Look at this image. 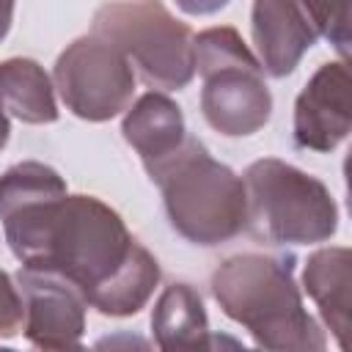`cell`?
<instances>
[{
    "label": "cell",
    "instance_id": "cell-4",
    "mask_svg": "<svg viewBox=\"0 0 352 352\" xmlns=\"http://www.w3.org/2000/svg\"><path fill=\"white\" fill-rule=\"evenodd\" d=\"M242 184L248 198L245 231L258 242L316 245L338 231V206L327 184L283 160L250 162Z\"/></svg>",
    "mask_w": 352,
    "mask_h": 352
},
{
    "label": "cell",
    "instance_id": "cell-23",
    "mask_svg": "<svg viewBox=\"0 0 352 352\" xmlns=\"http://www.w3.org/2000/svg\"><path fill=\"white\" fill-rule=\"evenodd\" d=\"M0 352H16V349H11V346H0Z\"/></svg>",
    "mask_w": 352,
    "mask_h": 352
},
{
    "label": "cell",
    "instance_id": "cell-2",
    "mask_svg": "<svg viewBox=\"0 0 352 352\" xmlns=\"http://www.w3.org/2000/svg\"><path fill=\"white\" fill-rule=\"evenodd\" d=\"M212 297L261 352H327L324 327L308 314L294 256L236 253L212 272Z\"/></svg>",
    "mask_w": 352,
    "mask_h": 352
},
{
    "label": "cell",
    "instance_id": "cell-21",
    "mask_svg": "<svg viewBox=\"0 0 352 352\" xmlns=\"http://www.w3.org/2000/svg\"><path fill=\"white\" fill-rule=\"evenodd\" d=\"M8 138H11V121H8V113H6V107L0 102V151L6 148Z\"/></svg>",
    "mask_w": 352,
    "mask_h": 352
},
{
    "label": "cell",
    "instance_id": "cell-12",
    "mask_svg": "<svg viewBox=\"0 0 352 352\" xmlns=\"http://www.w3.org/2000/svg\"><path fill=\"white\" fill-rule=\"evenodd\" d=\"M349 286H352V250L319 248L308 256L302 270V289L316 302L324 327L333 333L341 352H349Z\"/></svg>",
    "mask_w": 352,
    "mask_h": 352
},
{
    "label": "cell",
    "instance_id": "cell-16",
    "mask_svg": "<svg viewBox=\"0 0 352 352\" xmlns=\"http://www.w3.org/2000/svg\"><path fill=\"white\" fill-rule=\"evenodd\" d=\"M25 324V308L14 278L0 267V338H14Z\"/></svg>",
    "mask_w": 352,
    "mask_h": 352
},
{
    "label": "cell",
    "instance_id": "cell-1",
    "mask_svg": "<svg viewBox=\"0 0 352 352\" xmlns=\"http://www.w3.org/2000/svg\"><path fill=\"white\" fill-rule=\"evenodd\" d=\"M0 223L22 267L63 278L102 316L138 314L160 286L162 272L151 250L96 195H47Z\"/></svg>",
    "mask_w": 352,
    "mask_h": 352
},
{
    "label": "cell",
    "instance_id": "cell-6",
    "mask_svg": "<svg viewBox=\"0 0 352 352\" xmlns=\"http://www.w3.org/2000/svg\"><path fill=\"white\" fill-rule=\"evenodd\" d=\"M91 33L113 44L160 94L187 88L195 74V33L157 0L99 6Z\"/></svg>",
    "mask_w": 352,
    "mask_h": 352
},
{
    "label": "cell",
    "instance_id": "cell-18",
    "mask_svg": "<svg viewBox=\"0 0 352 352\" xmlns=\"http://www.w3.org/2000/svg\"><path fill=\"white\" fill-rule=\"evenodd\" d=\"M91 352H157L154 344L132 330H116L107 336H99L91 346Z\"/></svg>",
    "mask_w": 352,
    "mask_h": 352
},
{
    "label": "cell",
    "instance_id": "cell-20",
    "mask_svg": "<svg viewBox=\"0 0 352 352\" xmlns=\"http://www.w3.org/2000/svg\"><path fill=\"white\" fill-rule=\"evenodd\" d=\"M14 22V3H0V41L8 36Z\"/></svg>",
    "mask_w": 352,
    "mask_h": 352
},
{
    "label": "cell",
    "instance_id": "cell-22",
    "mask_svg": "<svg viewBox=\"0 0 352 352\" xmlns=\"http://www.w3.org/2000/svg\"><path fill=\"white\" fill-rule=\"evenodd\" d=\"M50 352H91V349H88V346L80 341V344H72V346H60V349H50Z\"/></svg>",
    "mask_w": 352,
    "mask_h": 352
},
{
    "label": "cell",
    "instance_id": "cell-5",
    "mask_svg": "<svg viewBox=\"0 0 352 352\" xmlns=\"http://www.w3.org/2000/svg\"><path fill=\"white\" fill-rule=\"evenodd\" d=\"M195 69L204 80L201 113L226 138H248L272 116V94L264 69L236 28H206L192 41Z\"/></svg>",
    "mask_w": 352,
    "mask_h": 352
},
{
    "label": "cell",
    "instance_id": "cell-19",
    "mask_svg": "<svg viewBox=\"0 0 352 352\" xmlns=\"http://www.w3.org/2000/svg\"><path fill=\"white\" fill-rule=\"evenodd\" d=\"M187 352H261V349H250L242 341H236L228 333H206V338H201L195 346H190Z\"/></svg>",
    "mask_w": 352,
    "mask_h": 352
},
{
    "label": "cell",
    "instance_id": "cell-14",
    "mask_svg": "<svg viewBox=\"0 0 352 352\" xmlns=\"http://www.w3.org/2000/svg\"><path fill=\"white\" fill-rule=\"evenodd\" d=\"M157 352H187L209 333L201 294L190 283H170L151 311Z\"/></svg>",
    "mask_w": 352,
    "mask_h": 352
},
{
    "label": "cell",
    "instance_id": "cell-11",
    "mask_svg": "<svg viewBox=\"0 0 352 352\" xmlns=\"http://www.w3.org/2000/svg\"><path fill=\"white\" fill-rule=\"evenodd\" d=\"M121 135L138 151L148 173L182 148L187 138L184 113L170 96L160 91H148L135 104H129L121 121Z\"/></svg>",
    "mask_w": 352,
    "mask_h": 352
},
{
    "label": "cell",
    "instance_id": "cell-13",
    "mask_svg": "<svg viewBox=\"0 0 352 352\" xmlns=\"http://www.w3.org/2000/svg\"><path fill=\"white\" fill-rule=\"evenodd\" d=\"M0 102L6 113L22 124H52L58 121L55 85L44 66L33 58L0 60Z\"/></svg>",
    "mask_w": 352,
    "mask_h": 352
},
{
    "label": "cell",
    "instance_id": "cell-9",
    "mask_svg": "<svg viewBox=\"0 0 352 352\" xmlns=\"http://www.w3.org/2000/svg\"><path fill=\"white\" fill-rule=\"evenodd\" d=\"M352 80L344 60L322 63L294 102V146L316 154L338 148L352 129Z\"/></svg>",
    "mask_w": 352,
    "mask_h": 352
},
{
    "label": "cell",
    "instance_id": "cell-7",
    "mask_svg": "<svg viewBox=\"0 0 352 352\" xmlns=\"http://www.w3.org/2000/svg\"><path fill=\"white\" fill-rule=\"evenodd\" d=\"M52 85L58 88L66 110L82 121L102 124L129 110L135 96V72L113 44L88 33L74 38L58 55Z\"/></svg>",
    "mask_w": 352,
    "mask_h": 352
},
{
    "label": "cell",
    "instance_id": "cell-10",
    "mask_svg": "<svg viewBox=\"0 0 352 352\" xmlns=\"http://www.w3.org/2000/svg\"><path fill=\"white\" fill-rule=\"evenodd\" d=\"M250 33L264 74L286 77L319 38L316 8L289 0H256L250 8Z\"/></svg>",
    "mask_w": 352,
    "mask_h": 352
},
{
    "label": "cell",
    "instance_id": "cell-3",
    "mask_svg": "<svg viewBox=\"0 0 352 352\" xmlns=\"http://www.w3.org/2000/svg\"><path fill=\"white\" fill-rule=\"evenodd\" d=\"M160 187L170 228L192 245L214 248L245 231L248 198L242 176L187 135L182 148L148 170Z\"/></svg>",
    "mask_w": 352,
    "mask_h": 352
},
{
    "label": "cell",
    "instance_id": "cell-15",
    "mask_svg": "<svg viewBox=\"0 0 352 352\" xmlns=\"http://www.w3.org/2000/svg\"><path fill=\"white\" fill-rule=\"evenodd\" d=\"M60 192H69V190H66V179L55 168L38 160L16 162L0 173V220L25 204H33L47 195H60Z\"/></svg>",
    "mask_w": 352,
    "mask_h": 352
},
{
    "label": "cell",
    "instance_id": "cell-17",
    "mask_svg": "<svg viewBox=\"0 0 352 352\" xmlns=\"http://www.w3.org/2000/svg\"><path fill=\"white\" fill-rule=\"evenodd\" d=\"M316 8V22H319V36H324L341 58L349 55V8H336V6H314Z\"/></svg>",
    "mask_w": 352,
    "mask_h": 352
},
{
    "label": "cell",
    "instance_id": "cell-8",
    "mask_svg": "<svg viewBox=\"0 0 352 352\" xmlns=\"http://www.w3.org/2000/svg\"><path fill=\"white\" fill-rule=\"evenodd\" d=\"M14 283L22 297L25 324L22 333L36 352L80 344L85 333V297L52 272L19 267Z\"/></svg>",
    "mask_w": 352,
    "mask_h": 352
}]
</instances>
